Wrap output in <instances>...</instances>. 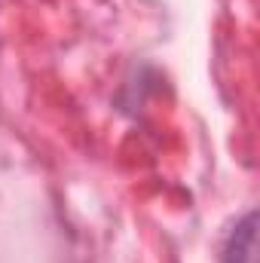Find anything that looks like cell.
Masks as SVG:
<instances>
[{
    "mask_svg": "<svg viewBox=\"0 0 260 263\" xmlns=\"http://www.w3.org/2000/svg\"><path fill=\"white\" fill-rule=\"evenodd\" d=\"M220 263H257V214L248 211L227 236Z\"/></svg>",
    "mask_w": 260,
    "mask_h": 263,
    "instance_id": "obj_1",
    "label": "cell"
}]
</instances>
